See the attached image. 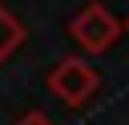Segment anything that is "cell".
Masks as SVG:
<instances>
[{"label":"cell","instance_id":"cell-3","mask_svg":"<svg viewBox=\"0 0 129 125\" xmlns=\"http://www.w3.org/2000/svg\"><path fill=\"white\" fill-rule=\"evenodd\" d=\"M20 40H24V28H20V20L0 4V65L20 48Z\"/></svg>","mask_w":129,"mask_h":125},{"label":"cell","instance_id":"cell-2","mask_svg":"<svg viewBox=\"0 0 129 125\" xmlns=\"http://www.w3.org/2000/svg\"><path fill=\"white\" fill-rule=\"evenodd\" d=\"M69 32H73V40H77L85 52H105V48L121 36V24H117V16H113L105 4H85V8L73 16Z\"/></svg>","mask_w":129,"mask_h":125},{"label":"cell","instance_id":"cell-5","mask_svg":"<svg viewBox=\"0 0 129 125\" xmlns=\"http://www.w3.org/2000/svg\"><path fill=\"white\" fill-rule=\"evenodd\" d=\"M125 28H129V20H125Z\"/></svg>","mask_w":129,"mask_h":125},{"label":"cell","instance_id":"cell-1","mask_svg":"<svg viewBox=\"0 0 129 125\" xmlns=\"http://www.w3.org/2000/svg\"><path fill=\"white\" fill-rule=\"evenodd\" d=\"M97 85H101L97 69H93L89 60H81V56H64V60H56L52 73H48V89H52V97H60L69 109H81V105L97 93Z\"/></svg>","mask_w":129,"mask_h":125},{"label":"cell","instance_id":"cell-4","mask_svg":"<svg viewBox=\"0 0 129 125\" xmlns=\"http://www.w3.org/2000/svg\"><path fill=\"white\" fill-rule=\"evenodd\" d=\"M16 125H52V121H48V117H44L40 109H32V113H24V117H20Z\"/></svg>","mask_w":129,"mask_h":125}]
</instances>
